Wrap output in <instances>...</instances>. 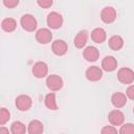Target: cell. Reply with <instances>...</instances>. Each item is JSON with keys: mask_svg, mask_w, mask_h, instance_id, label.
<instances>
[{"mask_svg": "<svg viewBox=\"0 0 134 134\" xmlns=\"http://www.w3.org/2000/svg\"><path fill=\"white\" fill-rule=\"evenodd\" d=\"M20 23H21L22 28L26 31H34L37 29V26H38L36 18L30 14L23 15L20 19Z\"/></svg>", "mask_w": 134, "mask_h": 134, "instance_id": "obj_1", "label": "cell"}, {"mask_svg": "<svg viewBox=\"0 0 134 134\" xmlns=\"http://www.w3.org/2000/svg\"><path fill=\"white\" fill-rule=\"evenodd\" d=\"M117 79L120 83L130 85L134 82V71L128 67H122L117 71Z\"/></svg>", "mask_w": 134, "mask_h": 134, "instance_id": "obj_2", "label": "cell"}, {"mask_svg": "<svg viewBox=\"0 0 134 134\" xmlns=\"http://www.w3.org/2000/svg\"><path fill=\"white\" fill-rule=\"evenodd\" d=\"M46 22L48 27L52 29H58L63 25V17L57 12H51L50 14H48Z\"/></svg>", "mask_w": 134, "mask_h": 134, "instance_id": "obj_3", "label": "cell"}, {"mask_svg": "<svg viewBox=\"0 0 134 134\" xmlns=\"http://www.w3.org/2000/svg\"><path fill=\"white\" fill-rule=\"evenodd\" d=\"M46 85L51 91H59L63 87V80L60 75L50 74L46 79Z\"/></svg>", "mask_w": 134, "mask_h": 134, "instance_id": "obj_4", "label": "cell"}, {"mask_svg": "<svg viewBox=\"0 0 134 134\" xmlns=\"http://www.w3.org/2000/svg\"><path fill=\"white\" fill-rule=\"evenodd\" d=\"M31 72H32V74L37 79H43L48 73V66H47V64L45 62L39 61V62H37V63L34 64L32 69H31Z\"/></svg>", "mask_w": 134, "mask_h": 134, "instance_id": "obj_5", "label": "cell"}, {"mask_svg": "<svg viewBox=\"0 0 134 134\" xmlns=\"http://www.w3.org/2000/svg\"><path fill=\"white\" fill-rule=\"evenodd\" d=\"M32 105L31 97L26 94H21L16 98V107L20 111H27Z\"/></svg>", "mask_w": 134, "mask_h": 134, "instance_id": "obj_6", "label": "cell"}, {"mask_svg": "<svg viewBox=\"0 0 134 134\" xmlns=\"http://www.w3.org/2000/svg\"><path fill=\"white\" fill-rule=\"evenodd\" d=\"M100 19L104 23H107V24L113 23L116 19V10L111 6L104 7L100 12Z\"/></svg>", "mask_w": 134, "mask_h": 134, "instance_id": "obj_7", "label": "cell"}, {"mask_svg": "<svg viewBox=\"0 0 134 134\" xmlns=\"http://www.w3.org/2000/svg\"><path fill=\"white\" fill-rule=\"evenodd\" d=\"M36 40L40 44H48L52 40V32L48 28H40L36 32Z\"/></svg>", "mask_w": 134, "mask_h": 134, "instance_id": "obj_8", "label": "cell"}, {"mask_svg": "<svg viewBox=\"0 0 134 134\" xmlns=\"http://www.w3.org/2000/svg\"><path fill=\"white\" fill-rule=\"evenodd\" d=\"M86 79L90 82H97L103 77V70L97 66H90L85 72Z\"/></svg>", "mask_w": 134, "mask_h": 134, "instance_id": "obj_9", "label": "cell"}, {"mask_svg": "<svg viewBox=\"0 0 134 134\" xmlns=\"http://www.w3.org/2000/svg\"><path fill=\"white\" fill-rule=\"evenodd\" d=\"M108 120L113 126H121L125 121V114L118 109L112 110L108 114Z\"/></svg>", "mask_w": 134, "mask_h": 134, "instance_id": "obj_10", "label": "cell"}, {"mask_svg": "<svg viewBox=\"0 0 134 134\" xmlns=\"http://www.w3.org/2000/svg\"><path fill=\"white\" fill-rule=\"evenodd\" d=\"M51 50L52 52L55 54V55H64L67 50H68V45L65 41L63 40H55L54 42H52V45H51Z\"/></svg>", "mask_w": 134, "mask_h": 134, "instance_id": "obj_11", "label": "cell"}, {"mask_svg": "<svg viewBox=\"0 0 134 134\" xmlns=\"http://www.w3.org/2000/svg\"><path fill=\"white\" fill-rule=\"evenodd\" d=\"M83 57L88 62H95L99 57V51L94 46H87L83 51Z\"/></svg>", "mask_w": 134, "mask_h": 134, "instance_id": "obj_12", "label": "cell"}, {"mask_svg": "<svg viewBox=\"0 0 134 134\" xmlns=\"http://www.w3.org/2000/svg\"><path fill=\"white\" fill-rule=\"evenodd\" d=\"M117 67V61L113 55H106L102 61V68L107 72L115 70Z\"/></svg>", "mask_w": 134, "mask_h": 134, "instance_id": "obj_13", "label": "cell"}, {"mask_svg": "<svg viewBox=\"0 0 134 134\" xmlns=\"http://www.w3.org/2000/svg\"><path fill=\"white\" fill-rule=\"evenodd\" d=\"M111 103L115 108H122L127 104V95L121 92H115L111 96Z\"/></svg>", "mask_w": 134, "mask_h": 134, "instance_id": "obj_14", "label": "cell"}, {"mask_svg": "<svg viewBox=\"0 0 134 134\" xmlns=\"http://www.w3.org/2000/svg\"><path fill=\"white\" fill-rule=\"evenodd\" d=\"M43 131H44V126L40 120L34 119L28 124L27 132L29 134H41L43 133Z\"/></svg>", "mask_w": 134, "mask_h": 134, "instance_id": "obj_15", "label": "cell"}, {"mask_svg": "<svg viewBox=\"0 0 134 134\" xmlns=\"http://www.w3.org/2000/svg\"><path fill=\"white\" fill-rule=\"evenodd\" d=\"M106 38H107V35H106V31L100 28V27H97V28H94L91 32V39L93 42L95 43H98V44H102L103 42L106 41Z\"/></svg>", "mask_w": 134, "mask_h": 134, "instance_id": "obj_16", "label": "cell"}, {"mask_svg": "<svg viewBox=\"0 0 134 134\" xmlns=\"http://www.w3.org/2000/svg\"><path fill=\"white\" fill-rule=\"evenodd\" d=\"M87 40H88V32H87V30H81V31H79V34L74 38V41H73L74 46L76 48H83L86 45Z\"/></svg>", "mask_w": 134, "mask_h": 134, "instance_id": "obj_17", "label": "cell"}, {"mask_svg": "<svg viewBox=\"0 0 134 134\" xmlns=\"http://www.w3.org/2000/svg\"><path fill=\"white\" fill-rule=\"evenodd\" d=\"M108 45H109V47L112 50L117 51V50L122 48V46H124V39L120 36H117V35L112 36L109 39V41H108Z\"/></svg>", "mask_w": 134, "mask_h": 134, "instance_id": "obj_18", "label": "cell"}, {"mask_svg": "<svg viewBox=\"0 0 134 134\" xmlns=\"http://www.w3.org/2000/svg\"><path fill=\"white\" fill-rule=\"evenodd\" d=\"M1 27L4 31L6 32H12L16 29L17 27V22L15 19L13 18H5L2 22H1Z\"/></svg>", "mask_w": 134, "mask_h": 134, "instance_id": "obj_19", "label": "cell"}, {"mask_svg": "<svg viewBox=\"0 0 134 134\" xmlns=\"http://www.w3.org/2000/svg\"><path fill=\"white\" fill-rule=\"evenodd\" d=\"M45 106L49 109V110H57L58 109V104H57V98H55V94L53 92H50L48 94H46L45 99H44Z\"/></svg>", "mask_w": 134, "mask_h": 134, "instance_id": "obj_20", "label": "cell"}, {"mask_svg": "<svg viewBox=\"0 0 134 134\" xmlns=\"http://www.w3.org/2000/svg\"><path fill=\"white\" fill-rule=\"evenodd\" d=\"M26 131H27V129H26L25 125L19 120L14 121L10 126V132L13 134H24Z\"/></svg>", "mask_w": 134, "mask_h": 134, "instance_id": "obj_21", "label": "cell"}, {"mask_svg": "<svg viewBox=\"0 0 134 134\" xmlns=\"http://www.w3.org/2000/svg\"><path fill=\"white\" fill-rule=\"evenodd\" d=\"M9 118H10L9 111L5 108H1V110H0V125L1 126L5 125L9 120Z\"/></svg>", "mask_w": 134, "mask_h": 134, "instance_id": "obj_22", "label": "cell"}, {"mask_svg": "<svg viewBox=\"0 0 134 134\" xmlns=\"http://www.w3.org/2000/svg\"><path fill=\"white\" fill-rule=\"evenodd\" d=\"M120 134H134V125L131 122L122 124L119 129Z\"/></svg>", "mask_w": 134, "mask_h": 134, "instance_id": "obj_23", "label": "cell"}, {"mask_svg": "<svg viewBox=\"0 0 134 134\" xmlns=\"http://www.w3.org/2000/svg\"><path fill=\"white\" fill-rule=\"evenodd\" d=\"M102 133L103 134H114L117 133V129L115 128V126H105L102 129Z\"/></svg>", "mask_w": 134, "mask_h": 134, "instance_id": "obj_24", "label": "cell"}, {"mask_svg": "<svg viewBox=\"0 0 134 134\" xmlns=\"http://www.w3.org/2000/svg\"><path fill=\"white\" fill-rule=\"evenodd\" d=\"M53 3V0H37V4L42 8H49Z\"/></svg>", "mask_w": 134, "mask_h": 134, "instance_id": "obj_25", "label": "cell"}, {"mask_svg": "<svg viewBox=\"0 0 134 134\" xmlns=\"http://www.w3.org/2000/svg\"><path fill=\"white\" fill-rule=\"evenodd\" d=\"M20 0H3V4L7 8H14L19 4Z\"/></svg>", "mask_w": 134, "mask_h": 134, "instance_id": "obj_26", "label": "cell"}, {"mask_svg": "<svg viewBox=\"0 0 134 134\" xmlns=\"http://www.w3.org/2000/svg\"><path fill=\"white\" fill-rule=\"evenodd\" d=\"M126 95H127V97H129L130 99H133V100H134V85H130V86L127 88Z\"/></svg>", "mask_w": 134, "mask_h": 134, "instance_id": "obj_27", "label": "cell"}, {"mask_svg": "<svg viewBox=\"0 0 134 134\" xmlns=\"http://www.w3.org/2000/svg\"><path fill=\"white\" fill-rule=\"evenodd\" d=\"M0 133H5V134H8V129H5L3 127L0 128Z\"/></svg>", "mask_w": 134, "mask_h": 134, "instance_id": "obj_28", "label": "cell"}, {"mask_svg": "<svg viewBox=\"0 0 134 134\" xmlns=\"http://www.w3.org/2000/svg\"><path fill=\"white\" fill-rule=\"evenodd\" d=\"M133 114H134V108H133Z\"/></svg>", "mask_w": 134, "mask_h": 134, "instance_id": "obj_29", "label": "cell"}]
</instances>
